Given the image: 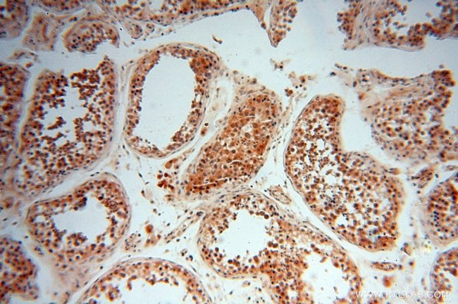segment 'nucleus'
<instances>
[{
	"instance_id": "f257e3e1",
	"label": "nucleus",
	"mask_w": 458,
	"mask_h": 304,
	"mask_svg": "<svg viewBox=\"0 0 458 304\" xmlns=\"http://www.w3.org/2000/svg\"><path fill=\"white\" fill-rule=\"evenodd\" d=\"M27 220L41 246L75 262L114 248L125 230L128 211L116 183L95 179L58 198L39 202L30 208Z\"/></svg>"
},
{
	"instance_id": "f03ea898",
	"label": "nucleus",
	"mask_w": 458,
	"mask_h": 304,
	"mask_svg": "<svg viewBox=\"0 0 458 304\" xmlns=\"http://www.w3.org/2000/svg\"><path fill=\"white\" fill-rule=\"evenodd\" d=\"M92 292L104 302L196 303L201 291L194 277L171 262L143 260L120 265L98 281Z\"/></svg>"
},
{
	"instance_id": "7ed1b4c3",
	"label": "nucleus",
	"mask_w": 458,
	"mask_h": 304,
	"mask_svg": "<svg viewBox=\"0 0 458 304\" xmlns=\"http://www.w3.org/2000/svg\"><path fill=\"white\" fill-rule=\"evenodd\" d=\"M247 208L228 207L207 224L199 236L204 258L228 275L248 273L260 266L268 243L247 220Z\"/></svg>"
},
{
	"instance_id": "20e7f679",
	"label": "nucleus",
	"mask_w": 458,
	"mask_h": 304,
	"mask_svg": "<svg viewBox=\"0 0 458 304\" xmlns=\"http://www.w3.org/2000/svg\"><path fill=\"white\" fill-rule=\"evenodd\" d=\"M15 243L1 247V283L12 292H23L34 275L33 266Z\"/></svg>"
}]
</instances>
